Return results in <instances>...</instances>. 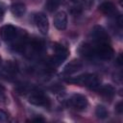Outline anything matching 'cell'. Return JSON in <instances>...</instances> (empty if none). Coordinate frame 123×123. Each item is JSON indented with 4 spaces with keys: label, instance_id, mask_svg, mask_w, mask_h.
Returning a JSON list of instances; mask_svg holds the SVG:
<instances>
[{
    "label": "cell",
    "instance_id": "cell-1",
    "mask_svg": "<svg viewBox=\"0 0 123 123\" xmlns=\"http://www.w3.org/2000/svg\"><path fill=\"white\" fill-rule=\"evenodd\" d=\"M68 83L77 84L80 86H85L92 89H96L100 86V80L95 74H84L75 78H70L66 80Z\"/></svg>",
    "mask_w": 123,
    "mask_h": 123
},
{
    "label": "cell",
    "instance_id": "cell-2",
    "mask_svg": "<svg viewBox=\"0 0 123 123\" xmlns=\"http://www.w3.org/2000/svg\"><path fill=\"white\" fill-rule=\"evenodd\" d=\"M54 52H55V56L50 60V65L52 67H58L67 58L68 50L62 44L55 43L54 44Z\"/></svg>",
    "mask_w": 123,
    "mask_h": 123
},
{
    "label": "cell",
    "instance_id": "cell-3",
    "mask_svg": "<svg viewBox=\"0 0 123 123\" xmlns=\"http://www.w3.org/2000/svg\"><path fill=\"white\" fill-rule=\"evenodd\" d=\"M94 55L101 60H111L113 56V50L109 42L96 43L94 45Z\"/></svg>",
    "mask_w": 123,
    "mask_h": 123
},
{
    "label": "cell",
    "instance_id": "cell-4",
    "mask_svg": "<svg viewBox=\"0 0 123 123\" xmlns=\"http://www.w3.org/2000/svg\"><path fill=\"white\" fill-rule=\"evenodd\" d=\"M17 36L16 28L11 24L4 25L0 28V37L5 41H12Z\"/></svg>",
    "mask_w": 123,
    "mask_h": 123
},
{
    "label": "cell",
    "instance_id": "cell-5",
    "mask_svg": "<svg viewBox=\"0 0 123 123\" xmlns=\"http://www.w3.org/2000/svg\"><path fill=\"white\" fill-rule=\"evenodd\" d=\"M92 37L96 43L109 42V35L102 26H95L91 31Z\"/></svg>",
    "mask_w": 123,
    "mask_h": 123
},
{
    "label": "cell",
    "instance_id": "cell-6",
    "mask_svg": "<svg viewBox=\"0 0 123 123\" xmlns=\"http://www.w3.org/2000/svg\"><path fill=\"white\" fill-rule=\"evenodd\" d=\"M35 23H36L38 31L42 35H46L48 33L49 23H48V19H47V17H46L45 14H43L41 12L37 13L35 15Z\"/></svg>",
    "mask_w": 123,
    "mask_h": 123
},
{
    "label": "cell",
    "instance_id": "cell-7",
    "mask_svg": "<svg viewBox=\"0 0 123 123\" xmlns=\"http://www.w3.org/2000/svg\"><path fill=\"white\" fill-rule=\"evenodd\" d=\"M69 103L77 110H85L87 107V99L82 94H73L69 100Z\"/></svg>",
    "mask_w": 123,
    "mask_h": 123
},
{
    "label": "cell",
    "instance_id": "cell-8",
    "mask_svg": "<svg viewBox=\"0 0 123 123\" xmlns=\"http://www.w3.org/2000/svg\"><path fill=\"white\" fill-rule=\"evenodd\" d=\"M29 102L35 106H40V107L49 106V99L47 98V96H45L43 93L40 92L33 93L29 97Z\"/></svg>",
    "mask_w": 123,
    "mask_h": 123
},
{
    "label": "cell",
    "instance_id": "cell-9",
    "mask_svg": "<svg viewBox=\"0 0 123 123\" xmlns=\"http://www.w3.org/2000/svg\"><path fill=\"white\" fill-rule=\"evenodd\" d=\"M54 25L58 30H64L67 26V15L64 12H59L54 16Z\"/></svg>",
    "mask_w": 123,
    "mask_h": 123
},
{
    "label": "cell",
    "instance_id": "cell-10",
    "mask_svg": "<svg viewBox=\"0 0 123 123\" xmlns=\"http://www.w3.org/2000/svg\"><path fill=\"white\" fill-rule=\"evenodd\" d=\"M99 10L108 16H112L116 13V9L114 5L110 1H105L99 6Z\"/></svg>",
    "mask_w": 123,
    "mask_h": 123
},
{
    "label": "cell",
    "instance_id": "cell-11",
    "mask_svg": "<svg viewBox=\"0 0 123 123\" xmlns=\"http://www.w3.org/2000/svg\"><path fill=\"white\" fill-rule=\"evenodd\" d=\"M78 51H79L80 55L85 58H92L95 56L94 55V46L91 44H88V43L81 44Z\"/></svg>",
    "mask_w": 123,
    "mask_h": 123
},
{
    "label": "cell",
    "instance_id": "cell-12",
    "mask_svg": "<svg viewBox=\"0 0 123 123\" xmlns=\"http://www.w3.org/2000/svg\"><path fill=\"white\" fill-rule=\"evenodd\" d=\"M82 66H83V64H82V62H81L80 61H78V60H73V61L69 62L65 65V67L63 68V73H65V74H72V73H75V72H77L78 70H80V69L82 68Z\"/></svg>",
    "mask_w": 123,
    "mask_h": 123
},
{
    "label": "cell",
    "instance_id": "cell-13",
    "mask_svg": "<svg viewBox=\"0 0 123 123\" xmlns=\"http://www.w3.org/2000/svg\"><path fill=\"white\" fill-rule=\"evenodd\" d=\"M11 12H12V13L14 16L20 17V16H22V15L25 13V12H26V7H25V5H24L23 3H21V2H15V3L12 4V6H11Z\"/></svg>",
    "mask_w": 123,
    "mask_h": 123
},
{
    "label": "cell",
    "instance_id": "cell-14",
    "mask_svg": "<svg viewBox=\"0 0 123 123\" xmlns=\"http://www.w3.org/2000/svg\"><path fill=\"white\" fill-rule=\"evenodd\" d=\"M98 91L99 93L106 97V98H111L114 94V88L111 86H99L98 87Z\"/></svg>",
    "mask_w": 123,
    "mask_h": 123
},
{
    "label": "cell",
    "instance_id": "cell-15",
    "mask_svg": "<svg viewBox=\"0 0 123 123\" xmlns=\"http://www.w3.org/2000/svg\"><path fill=\"white\" fill-rule=\"evenodd\" d=\"M60 6V0H46L45 8L48 12H55Z\"/></svg>",
    "mask_w": 123,
    "mask_h": 123
},
{
    "label": "cell",
    "instance_id": "cell-16",
    "mask_svg": "<svg viewBox=\"0 0 123 123\" xmlns=\"http://www.w3.org/2000/svg\"><path fill=\"white\" fill-rule=\"evenodd\" d=\"M95 114L97 115V117H98V118L104 119V118L108 117L109 112H108L107 109H106L104 106L99 105V106H97V107H96V109H95Z\"/></svg>",
    "mask_w": 123,
    "mask_h": 123
},
{
    "label": "cell",
    "instance_id": "cell-17",
    "mask_svg": "<svg viewBox=\"0 0 123 123\" xmlns=\"http://www.w3.org/2000/svg\"><path fill=\"white\" fill-rule=\"evenodd\" d=\"M8 119H9L8 113L5 111L0 109V122H6V121H8Z\"/></svg>",
    "mask_w": 123,
    "mask_h": 123
},
{
    "label": "cell",
    "instance_id": "cell-18",
    "mask_svg": "<svg viewBox=\"0 0 123 123\" xmlns=\"http://www.w3.org/2000/svg\"><path fill=\"white\" fill-rule=\"evenodd\" d=\"M6 10H7V6H6V4L3 3V2H0V16H2V15L5 13Z\"/></svg>",
    "mask_w": 123,
    "mask_h": 123
},
{
    "label": "cell",
    "instance_id": "cell-19",
    "mask_svg": "<svg viewBox=\"0 0 123 123\" xmlns=\"http://www.w3.org/2000/svg\"><path fill=\"white\" fill-rule=\"evenodd\" d=\"M82 1H83L84 6H85L86 9H89V8L92 6V4H93V1H92V0H82Z\"/></svg>",
    "mask_w": 123,
    "mask_h": 123
},
{
    "label": "cell",
    "instance_id": "cell-20",
    "mask_svg": "<svg viewBox=\"0 0 123 123\" xmlns=\"http://www.w3.org/2000/svg\"><path fill=\"white\" fill-rule=\"evenodd\" d=\"M7 98H6V95H5V93H4V87L0 85V101H4V100H6Z\"/></svg>",
    "mask_w": 123,
    "mask_h": 123
},
{
    "label": "cell",
    "instance_id": "cell-21",
    "mask_svg": "<svg viewBox=\"0 0 123 123\" xmlns=\"http://www.w3.org/2000/svg\"><path fill=\"white\" fill-rule=\"evenodd\" d=\"M115 110H116V111H117L118 113H121V112H122V111H123V108H122V102H119V103L115 106Z\"/></svg>",
    "mask_w": 123,
    "mask_h": 123
},
{
    "label": "cell",
    "instance_id": "cell-22",
    "mask_svg": "<svg viewBox=\"0 0 123 123\" xmlns=\"http://www.w3.org/2000/svg\"><path fill=\"white\" fill-rule=\"evenodd\" d=\"M117 64L118 65H122V54H120L119 56H118V58H117Z\"/></svg>",
    "mask_w": 123,
    "mask_h": 123
},
{
    "label": "cell",
    "instance_id": "cell-23",
    "mask_svg": "<svg viewBox=\"0 0 123 123\" xmlns=\"http://www.w3.org/2000/svg\"><path fill=\"white\" fill-rule=\"evenodd\" d=\"M32 121H35V122H39V121H44V119L42 117H37V118H34Z\"/></svg>",
    "mask_w": 123,
    "mask_h": 123
},
{
    "label": "cell",
    "instance_id": "cell-24",
    "mask_svg": "<svg viewBox=\"0 0 123 123\" xmlns=\"http://www.w3.org/2000/svg\"><path fill=\"white\" fill-rule=\"evenodd\" d=\"M70 1H72V2H74V3H75V2H77L78 0H70Z\"/></svg>",
    "mask_w": 123,
    "mask_h": 123
},
{
    "label": "cell",
    "instance_id": "cell-25",
    "mask_svg": "<svg viewBox=\"0 0 123 123\" xmlns=\"http://www.w3.org/2000/svg\"><path fill=\"white\" fill-rule=\"evenodd\" d=\"M2 63V59H1V56H0V64Z\"/></svg>",
    "mask_w": 123,
    "mask_h": 123
}]
</instances>
